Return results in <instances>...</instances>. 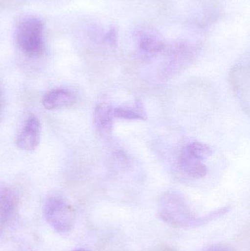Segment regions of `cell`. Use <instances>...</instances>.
<instances>
[{"label":"cell","mask_w":250,"mask_h":251,"mask_svg":"<svg viewBox=\"0 0 250 251\" xmlns=\"http://www.w3.org/2000/svg\"><path fill=\"white\" fill-rule=\"evenodd\" d=\"M159 216L175 227H196L198 217L192 215L186 200L178 193L167 192L159 203Z\"/></svg>","instance_id":"obj_1"},{"label":"cell","mask_w":250,"mask_h":251,"mask_svg":"<svg viewBox=\"0 0 250 251\" xmlns=\"http://www.w3.org/2000/svg\"><path fill=\"white\" fill-rule=\"evenodd\" d=\"M44 25L38 18L29 17L19 23L16 31V41L22 51L36 56L44 50Z\"/></svg>","instance_id":"obj_2"},{"label":"cell","mask_w":250,"mask_h":251,"mask_svg":"<svg viewBox=\"0 0 250 251\" xmlns=\"http://www.w3.org/2000/svg\"><path fill=\"white\" fill-rule=\"evenodd\" d=\"M44 215L45 221L57 232H68L74 224V212L66 202L58 197H51L47 200Z\"/></svg>","instance_id":"obj_3"},{"label":"cell","mask_w":250,"mask_h":251,"mask_svg":"<svg viewBox=\"0 0 250 251\" xmlns=\"http://www.w3.org/2000/svg\"><path fill=\"white\" fill-rule=\"evenodd\" d=\"M229 82L232 90L242 103L244 108L249 110L250 69L248 66L238 65L230 72Z\"/></svg>","instance_id":"obj_4"},{"label":"cell","mask_w":250,"mask_h":251,"mask_svg":"<svg viewBox=\"0 0 250 251\" xmlns=\"http://www.w3.org/2000/svg\"><path fill=\"white\" fill-rule=\"evenodd\" d=\"M41 134L39 120L35 116H30L18 135L16 145L19 149L26 151L35 150L41 141Z\"/></svg>","instance_id":"obj_5"},{"label":"cell","mask_w":250,"mask_h":251,"mask_svg":"<svg viewBox=\"0 0 250 251\" xmlns=\"http://www.w3.org/2000/svg\"><path fill=\"white\" fill-rule=\"evenodd\" d=\"M76 101V95L70 89L57 88L45 94L42 104L48 110H56L72 105Z\"/></svg>","instance_id":"obj_6"},{"label":"cell","mask_w":250,"mask_h":251,"mask_svg":"<svg viewBox=\"0 0 250 251\" xmlns=\"http://www.w3.org/2000/svg\"><path fill=\"white\" fill-rule=\"evenodd\" d=\"M113 107L106 101L97 104L94 111V125L101 135L107 137L113 129Z\"/></svg>","instance_id":"obj_7"},{"label":"cell","mask_w":250,"mask_h":251,"mask_svg":"<svg viewBox=\"0 0 250 251\" xmlns=\"http://www.w3.org/2000/svg\"><path fill=\"white\" fill-rule=\"evenodd\" d=\"M17 203L14 192L7 184L0 181V224L6 223L12 218Z\"/></svg>","instance_id":"obj_8"},{"label":"cell","mask_w":250,"mask_h":251,"mask_svg":"<svg viewBox=\"0 0 250 251\" xmlns=\"http://www.w3.org/2000/svg\"><path fill=\"white\" fill-rule=\"evenodd\" d=\"M114 118L129 121H146L148 119L145 107L142 101L137 100L135 101V105L120 106L113 109Z\"/></svg>","instance_id":"obj_9"},{"label":"cell","mask_w":250,"mask_h":251,"mask_svg":"<svg viewBox=\"0 0 250 251\" xmlns=\"http://www.w3.org/2000/svg\"><path fill=\"white\" fill-rule=\"evenodd\" d=\"M179 165L182 171L192 178H203L208 173V169L202 161L194 159L183 152L180 155Z\"/></svg>","instance_id":"obj_10"},{"label":"cell","mask_w":250,"mask_h":251,"mask_svg":"<svg viewBox=\"0 0 250 251\" xmlns=\"http://www.w3.org/2000/svg\"><path fill=\"white\" fill-rule=\"evenodd\" d=\"M182 152L194 159L203 161L212 155L213 150L209 146L205 143L193 142L186 146Z\"/></svg>","instance_id":"obj_11"},{"label":"cell","mask_w":250,"mask_h":251,"mask_svg":"<svg viewBox=\"0 0 250 251\" xmlns=\"http://www.w3.org/2000/svg\"><path fill=\"white\" fill-rule=\"evenodd\" d=\"M139 44L141 50L148 53L159 52L164 47L162 40L152 34H143L139 39Z\"/></svg>","instance_id":"obj_12"},{"label":"cell","mask_w":250,"mask_h":251,"mask_svg":"<svg viewBox=\"0 0 250 251\" xmlns=\"http://www.w3.org/2000/svg\"><path fill=\"white\" fill-rule=\"evenodd\" d=\"M104 39H105L106 42L108 43L110 45L113 46V47L117 46V34L115 28L113 26L110 28V30L106 33Z\"/></svg>","instance_id":"obj_13"},{"label":"cell","mask_w":250,"mask_h":251,"mask_svg":"<svg viewBox=\"0 0 250 251\" xmlns=\"http://www.w3.org/2000/svg\"><path fill=\"white\" fill-rule=\"evenodd\" d=\"M204 251H232L229 248L223 245H214V246H210L208 249Z\"/></svg>","instance_id":"obj_14"},{"label":"cell","mask_w":250,"mask_h":251,"mask_svg":"<svg viewBox=\"0 0 250 251\" xmlns=\"http://www.w3.org/2000/svg\"><path fill=\"white\" fill-rule=\"evenodd\" d=\"M4 106V95L1 86H0V112Z\"/></svg>","instance_id":"obj_15"},{"label":"cell","mask_w":250,"mask_h":251,"mask_svg":"<svg viewBox=\"0 0 250 251\" xmlns=\"http://www.w3.org/2000/svg\"><path fill=\"white\" fill-rule=\"evenodd\" d=\"M73 251H91L88 250V249H76V250H74Z\"/></svg>","instance_id":"obj_16"}]
</instances>
